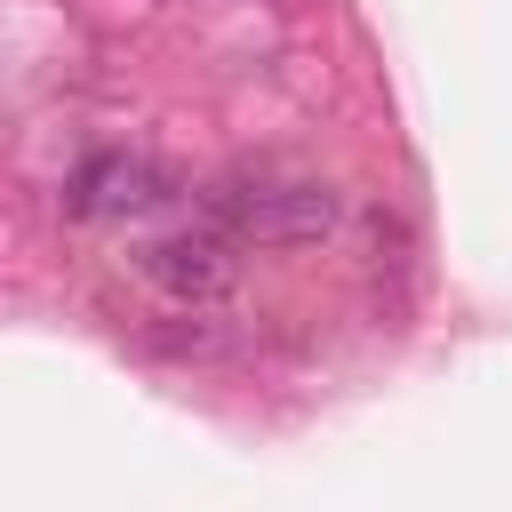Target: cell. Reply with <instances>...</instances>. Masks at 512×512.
Listing matches in <instances>:
<instances>
[{
    "mask_svg": "<svg viewBox=\"0 0 512 512\" xmlns=\"http://www.w3.org/2000/svg\"><path fill=\"white\" fill-rule=\"evenodd\" d=\"M128 264H136V280H152L168 304H216V296H232V280H240V256H232V240L224 232H160V240H144V248H128Z\"/></svg>",
    "mask_w": 512,
    "mask_h": 512,
    "instance_id": "2",
    "label": "cell"
},
{
    "mask_svg": "<svg viewBox=\"0 0 512 512\" xmlns=\"http://www.w3.org/2000/svg\"><path fill=\"white\" fill-rule=\"evenodd\" d=\"M168 200V176L144 160V152H88L64 184V208L88 216V224H112V216H144Z\"/></svg>",
    "mask_w": 512,
    "mask_h": 512,
    "instance_id": "3",
    "label": "cell"
},
{
    "mask_svg": "<svg viewBox=\"0 0 512 512\" xmlns=\"http://www.w3.org/2000/svg\"><path fill=\"white\" fill-rule=\"evenodd\" d=\"M200 216L232 248H304L336 232V192L304 176H224L200 192Z\"/></svg>",
    "mask_w": 512,
    "mask_h": 512,
    "instance_id": "1",
    "label": "cell"
}]
</instances>
